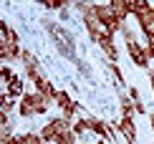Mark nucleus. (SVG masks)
I'll use <instances>...</instances> for the list:
<instances>
[{
	"mask_svg": "<svg viewBox=\"0 0 154 144\" xmlns=\"http://www.w3.org/2000/svg\"><path fill=\"white\" fill-rule=\"evenodd\" d=\"M20 144H43V139H41V134H23Z\"/></svg>",
	"mask_w": 154,
	"mask_h": 144,
	"instance_id": "16",
	"label": "nucleus"
},
{
	"mask_svg": "<svg viewBox=\"0 0 154 144\" xmlns=\"http://www.w3.org/2000/svg\"><path fill=\"white\" fill-rule=\"evenodd\" d=\"M53 101H56V106H58L61 111H66L68 106H73V101H71V96H68L66 91H56V99H53Z\"/></svg>",
	"mask_w": 154,
	"mask_h": 144,
	"instance_id": "11",
	"label": "nucleus"
},
{
	"mask_svg": "<svg viewBox=\"0 0 154 144\" xmlns=\"http://www.w3.org/2000/svg\"><path fill=\"white\" fill-rule=\"evenodd\" d=\"M119 132L126 136V142H129V144L137 142V127H134V119H131V116H121V121H119Z\"/></svg>",
	"mask_w": 154,
	"mask_h": 144,
	"instance_id": "8",
	"label": "nucleus"
},
{
	"mask_svg": "<svg viewBox=\"0 0 154 144\" xmlns=\"http://www.w3.org/2000/svg\"><path fill=\"white\" fill-rule=\"evenodd\" d=\"M41 139H43V142H53V144H58L61 134H58V129L53 127V121L43 124V129H41Z\"/></svg>",
	"mask_w": 154,
	"mask_h": 144,
	"instance_id": "10",
	"label": "nucleus"
},
{
	"mask_svg": "<svg viewBox=\"0 0 154 144\" xmlns=\"http://www.w3.org/2000/svg\"><path fill=\"white\" fill-rule=\"evenodd\" d=\"M149 121H152V129H154V114H152V116H149Z\"/></svg>",
	"mask_w": 154,
	"mask_h": 144,
	"instance_id": "23",
	"label": "nucleus"
},
{
	"mask_svg": "<svg viewBox=\"0 0 154 144\" xmlns=\"http://www.w3.org/2000/svg\"><path fill=\"white\" fill-rule=\"evenodd\" d=\"M20 61H23V66H25V76H28L30 81H35V78L41 76V74H38V61H35V56L28 53V51H23Z\"/></svg>",
	"mask_w": 154,
	"mask_h": 144,
	"instance_id": "6",
	"label": "nucleus"
},
{
	"mask_svg": "<svg viewBox=\"0 0 154 144\" xmlns=\"http://www.w3.org/2000/svg\"><path fill=\"white\" fill-rule=\"evenodd\" d=\"M96 15H99V20L104 23V28L109 30V33H121V25H124V20L116 15V10L111 8V3H104V5H96Z\"/></svg>",
	"mask_w": 154,
	"mask_h": 144,
	"instance_id": "3",
	"label": "nucleus"
},
{
	"mask_svg": "<svg viewBox=\"0 0 154 144\" xmlns=\"http://www.w3.org/2000/svg\"><path fill=\"white\" fill-rule=\"evenodd\" d=\"M99 45H101V48H104V53L109 56V61H111V63H116V58H119V51H116V43H114V36H111V33L101 36Z\"/></svg>",
	"mask_w": 154,
	"mask_h": 144,
	"instance_id": "7",
	"label": "nucleus"
},
{
	"mask_svg": "<svg viewBox=\"0 0 154 144\" xmlns=\"http://www.w3.org/2000/svg\"><path fill=\"white\" fill-rule=\"evenodd\" d=\"M0 76H3L5 81H10V78H13V71H10L8 66H3V71H0Z\"/></svg>",
	"mask_w": 154,
	"mask_h": 144,
	"instance_id": "21",
	"label": "nucleus"
},
{
	"mask_svg": "<svg viewBox=\"0 0 154 144\" xmlns=\"http://www.w3.org/2000/svg\"><path fill=\"white\" fill-rule=\"evenodd\" d=\"M131 114H134V101L121 96V116H131Z\"/></svg>",
	"mask_w": 154,
	"mask_h": 144,
	"instance_id": "14",
	"label": "nucleus"
},
{
	"mask_svg": "<svg viewBox=\"0 0 154 144\" xmlns=\"http://www.w3.org/2000/svg\"><path fill=\"white\" fill-rule=\"evenodd\" d=\"M73 132L79 134V136H81V134H86V132H91V129H88V119H79V121L73 124Z\"/></svg>",
	"mask_w": 154,
	"mask_h": 144,
	"instance_id": "15",
	"label": "nucleus"
},
{
	"mask_svg": "<svg viewBox=\"0 0 154 144\" xmlns=\"http://www.w3.org/2000/svg\"><path fill=\"white\" fill-rule=\"evenodd\" d=\"M20 78H18V76H13L10 78V81H8V96H20L23 94V86H20Z\"/></svg>",
	"mask_w": 154,
	"mask_h": 144,
	"instance_id": "13",
	"label": "nucleus"
},
{
	"mask_svg": "<svg viewBox=\"0 0 154 144\" xmlns=\"http://www.w3.org/2000/svg\"><path fill=\"white\" fill-rule=\"evenodd\" d=\"M0 144H20V136H3Z\"/></svg>",
	"mask_w": 154,
	"mask_h": 144,
	"instance_id": "19",
	"label": "nucleus"
},
{
	"mask_svg": "<svg viewBox=\"0 0 154 144\" xmlns=\"http://www.w3.org/2000/svg\"><path fill=\"white\" fill-rule=\"evenodd\" d=\"M48 30H51V33L56 36V41H58V51H61V53H66L68 58H76V51H73V38L68 36V33H66L63 28H58V25H53V23L48 25Z\"/></svg>",
	"mask_w": 154,
	"mask_h": 144,
	"instance_id": "4",
	"label": "nucleus"
},
{
	"mask_svg": "<svg viewBox=\"0 0 154 144\" xmlns=\"http://www.w3.org/2000/svg\"><path fill=\"white\" fill-rule=\"evenodd\" d=\"M13 106H15V104H13V99H8V96H5V99H3V114H8Z\"/></svg>",
	"mask_w": 154,
	"mask_h": 144,
	"instance_id": "18",
	"label": "nucleus"
},
{
	"mask_svg": "<svg viewBox=\"0 0 154 144\" xmlns=\"http://www.w3.org/2000/svg\"><path fill=\"white\" fill-rule=\"evenodd\" d=\"M126 51H129L131 61L137 63L139 68H146V66H149V61H152V58L146 56V48H144V45L139 43V41H126Z\"/></svg>",
	"mask_w": 154,
	"mask_h": 144,
	"instance_id": "5",
	"label": "nucleus"
},
{
	"mask_svg": "<svg viewBox=\"0 0 154 144\" xmlns=\"http://www.w3.org/2000/svg\"><path fill=\"white\" fill-rule=\"evenodd\" d=\"M0 38H3V45H0V56H3V61H15V58L23 56L20 45H18V36H15V30H13L8 23L0 25Z\"/></svg>",
	"mask_w": 154,
	"mask_h": 144,
	"instance_id": "1",
	"label": "nucleus"
},
{
	"mask_svg": "<svg viewBox=\"0 0 154 144\" xmlns=\"http://www.w3.org/2000/svg\"><path fill=\"white\" fill-rule=\"evenodd\" d=\"M152 89H154V74H152Z\"/></svg>",
	"mask_w": 154,
	"mask_h": 144,
	"instance_id": "24",
	"label": "nucleus"
},
{
	"mask_svg": "<svg viewBox=\"0 0 154 144\" xmlns=\"http://www.w3.org/2000/svg\"><path fill=\"white\" fill-rule=\"evenodd\" d=\"M109 3H111V0H109Z\"/></svg>",
	"mask_w": 154,
	"mask_h": 144,
	"instance_id": "25",
	"label": "nucleus"
},
{
	"mask_svg": "<svg viewBox=\"0 0 154 144\" xmlns=\"http://www.w3.org/2000/svg\"><path fill=\"white\" fill-rule=\"evenodd\" d=\"M134 111H137V114H146V106L142 101H134Z\"/></svg>",
	"mask_w": 154,
	"mask_h": 144,
	"instance_id": "20",
	"label": "nucleus"
},
{
	"mask_svg": "<svg viewBox=\"0 0 154 144\" xmlns=\"http://www.w3.org/2000/svg\"><path fill=\"white\" fill-rule=\"evenodd\" d=\"M18 111L20 116H35V114H46L48 111V99L43 94H23L20 104H18Z\"/></svg>",
	"mask_w": 154,
	"mask_h": 144,
	"instance_id": "2",
	"label": "nucleus"
},
{
	"mask_svg": "<svg viewBox=\"0 0 154 144\" xmlns=\"http://www.w3.org/2000/svg\"><path fill=\"white\" fill-rule=\"evenodd\" d=\"M129 99H131V101H142V99H139V91H137V89H129Z\"/></svg>",
	"mask_w": 154,
	"mask_h": 144,
	"instance_id": "22",
	"label": "nucleus"
},
{
	"mask_svg": "<svg viewBox=\"0 0 154 144\" xmlns=\"http://www.w3.org/2000/svg\"><path fill=\"white\" fill-rule=\"evenodd\" d=\"M109 66H111V74L116 76V81H119V83H124V76H121V71H119V66H116V63H109Z\"/></svg>",
	"mask_w": 154,
	"mask_h": 144,
	"instance_id": "17",
	"label": "nucleus"
},
{
	"mask_svg": "<svg viewBox=\"0 0 154 144\" xmlns=\"http://www.w3.org/2000/svg\"><path fill=\"white\" fill-rule=\"evenodd\" d=\"M88 129L96 132L99 136H109V127H106L104 121H99V119H88Z\"/></svg>",
	"mask_w": 154,
	"mask_h": 144,
	"instance_id": "12",
	"label": "nucleus"
},
{
	"mask_svg": "<svg viewBox=\"0 0 154 144\" xmlns=\"http://www.w3.org/2000/svg\"><path fill=\"white\" fill-rule=\"evenodd\" d=\"M33 83H35V91H38V94H43L48 101H53V99H56V91H58V89H53V86H51V81H48L46 76H38Z\"/></svg>",
	"mask_w": 154,
	"mask_h": 144,
	"instance_id": "9",
	"label": "nucleus"
}]
</instances>
